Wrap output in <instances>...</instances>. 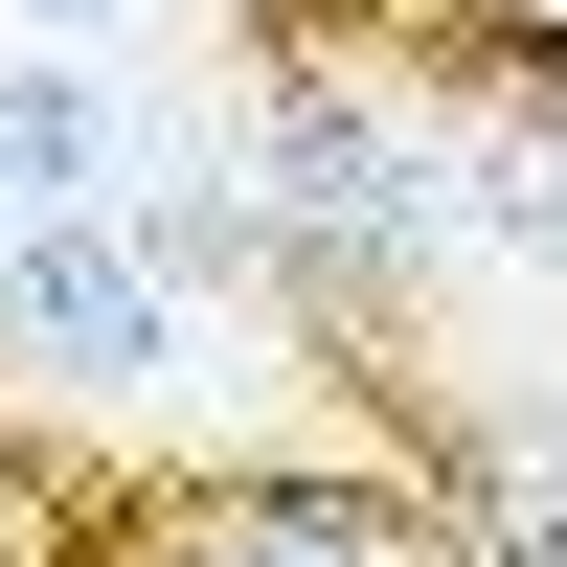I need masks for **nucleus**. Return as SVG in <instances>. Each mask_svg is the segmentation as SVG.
Instances as JSON below:
<instances>
[{"label":"nucleus","mask_w":567,"mask_h":567,"mask_svg":"<svg viewBox=\"0 0 567 567\" xmlns=\"http://www.w3.org/2000/svg\"><path fill=\"white\" fill-rule=\"evenodd\" d=\"M250 159H272V205H296L341 272H432V250H477V159H432L409 114H363L341 69H296V91H272V114H250Z\"/></svg>","instance_id":"f257e3e1"},{"label":"nucleus","mask_w":567,"mask_h":567,"mask_svg":"<svg viewBox=\"0 0 567 567\" xmlns=\"http://www.w3.org/2000/svg\"><path fill=\"white\" fill-rule=\"evenodd\" d=\"M0 363H45V386H91V409L182 386V272L136 250L114 205H45L23 250H0Z\"/></svg>","instance_id":"f03ea898"},{"label":"nucleus","mask_w":567,"mask_h":567,"mask_svg":"<svg viewBox=\"0 0 567 567\" xmlns=\"http://www.w3.org/2000/svg\"><path fill=\"white\" fill-rule=\"evenodd\" d=\"M0 159H23V182H45V205H91V182H114V159H136V114H114V91H91V69H69V45H23V69H0Z\"/></svg>","instance_id":"7ed1b4c3"},{"label":"nucleus","mask_w":567,"mask_h":567,"mask_svg":"<svg viewBox=\"0 0 567 567\" xmlns=\"http://www.w3.org/2000/svg\"><path fill=\"white\" fill-rule=\"evenodd\" d=\"M182 567H386V499H205Z\"/></svg>","instance_id":"20e7f679"},{"label":"nucleus","mask_w":567,"mask_h":567,"mask_svg":"<svg viewBox=\"0 0 567 567\" xmlns=\"http://www.w3.org/2000/svg\"><path fill=\"white\" fill-rule=\"evenodd\" d=\"M477 250L567 272V136H523V159H477Z\"/></svg>","instance_id":"39448f33"},{"label":"nucleus","mask_w":567,"mask_h":567,"mask_svg":"<svg viewBox=\"0 0 567 567\" xmlns=\"http://www.w3.org/2000/svg\"><path fill=\"white\" fill-rule=\"evenodd\" d=\"M23 227H45V182H23V159H0V250H23Z\"/></svg>","instance_id":"423d86ee"},{"label":"nucleus","mask_w":567,"mask_h":567,"mask_svg":"<svg viewBox=\"0 0 567 567\" xmlns=\"http://www.w3.org/2000/svg\"><path fill=\"white\" fill-rule=\"evenodd\" d=\"M23 23H136V0H23Z\"/></svg>","instance_id":"0eeeda50"},{"label":"nucleus","mask_w":567,"mask_h":567,"mask_svg":"<svg viewBox=\"0 0 567 567\" xmlns=\"http://www.w3.org/2000/svg\"><path fill=\"white\" fill-rule=\"evenodd\" d=\"M523 523H545V545H567V477H545V499H523Z\"/></svg>","instance_id":"6e6552de"}]
</instances>
